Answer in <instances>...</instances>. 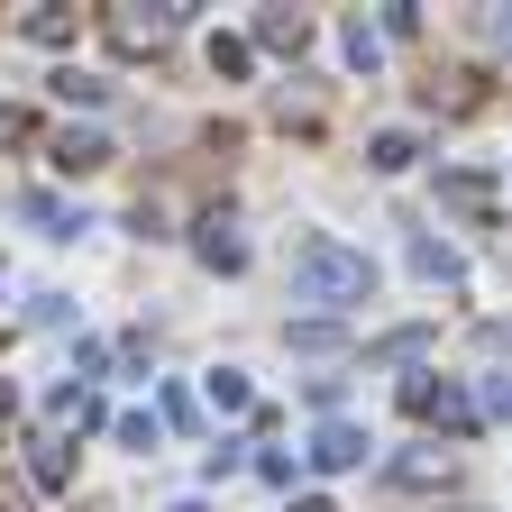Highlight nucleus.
<instances>
[{"mask_svg": "<svg viewBox=\"0 0 512 512\" xmlns=\"http://www.w3.org/2000/svg\"><path fill=\"white\" fill-rule=\"evenodd\" d=\"M293 293L320 302V311H357V302L375 293V266H366V247L311 229V238H293Z\"/></svg>", "mask_w": 512, "mask_h": 512, "instance_id": "f257e3e1", "label": "nucleus"}, {"mask_svg": "<svg viewBox=\"0 0 512 512\" xmlns=\"http://www.w3.org/2000/svg\"><path fill=\"white\" fill-rule=\"evenodd\" d=\"M403 412L439 421V430H476V403L458 394V384H439V375H403Z\"/></svg>", "mask_w": 512, "mask_h": 512, "instance_id": "f03ea898", "label": "nucleus"}, {"mask_svg": "<svg viewBox=\"0 0 512 512\" xmlns=\"http://www.w3.org/2000/svg\"><path fill=\"white\" fill-rule=\"evenodd\" d=\"M192 256H202L211 275H238V266H247V238H238V211H202V220H192Z\"/></svg>", "mask_w": 512, "mask_h": 512, "instance_id": "7ed1b4c3", "label": "nucleus"}, {"mask_svg": "<svg viewBox=\"0 0 512 512\" xmlns=\"http://www.w3.org/2000/svg\"><path fill=\"white\" fill-rule=\"evenodd\" d=\"M101 28H110V46H119V55H156V46L183 28V10H110Z\"/></svg>", "mask_w": 512, "mask_h": 512, "instance_id": "20e7f679", "label": "nucleus"}, {"mask_svg": "<svg viewBox=\"0 0 512 512\" xmlns=\"http://www.w3.org/2000/svg\"><path fill=\"white\" fill-rule=\"evenodd\" d=\"M366 458H375V439H366L357 421H320V430H311V467H320V476H348V467H366Z\"/></svg>", "mask_w": 512, "mask_h": 512, "instance_id": "39448f33", "label": "nucleus"}, {"mask_svg": "<svg viewBox=\"0 0 512 512\" xmlns=\"http://www.w3.org/2000/svg\"><path fill=\"white\" fill-rule=\"evenodd\" d=\"M46 165L55 174H101L110 165V138H101V128H55V138H46Z\"/></svg>", "mask_w": 512, "mask_h": 512, "instance_id": "423d86ee", "label": "nucleus"}, {"mask_svg": "<svg viewBox=\"0 0 512 512\" xmlns=\"http://www.w3.org/2000/svg\"><path fill=\"white\" fill-rule=\"evenodd\" d=\"M439 202H448V211H467V220H494V211H503V192H494L485 174H467V165H448V174H439Z\"/></svg>", "mask_w": 512, "mask_h": 512, "instance_id": "0eeeda50", "label": "nucleus"}, {"mask_svg": "<svg viewBox=\"0 0 512 512\" xmlns=\"http://www.w3.org/2000/svg\"><path fill=\"white\" fill-rule=\"evenodd\" d=\"M247 46H266V55H302L311 46V19L302 10H256V37Z\"/></svg>", "mask_w": 512, "mask_h": 512, "instance_id": "6e6552de", "label": "nucleus"}, {"mask_svg": "<svg viewBox=\"0 0 512 512\" xmlns=\"http://www.w3.org/2000/svg\"><path fill=\"white\" fill-rule=\"evenodd\" d=\"M46 412H55V439L64 430H101V394H92V384H55Z\"/></svg>", "mask_w": 512, "mask_h": 512, "instance_id": "1a4fd4ad", "label": "nucleus"}, {"mask_svg": "<svg viewBox=\"0 0 512 512\" xmlns=\"http://www.w3.org/2000/svg\"><path fill=\"white\" fill-rule=\"evenodd\" d=\"M412 275H421V284H467V256L439 247V238H412Z\"/></svg>", "mask_w": 512, "mask_h": 512, "instance_id": "9d476101", "label": "nucleus"}, {"mask_svg": "<svg viewBox=\"0 0 512 512\" xmlns=\"http://www.w3.org/2000/svg\"><path fill=\"white\" fill-rule=\"evenodd\" d=\"M28 476H37L46 494H64V485H74V439H37V448H28Z\"/></svg>", "mask_w": 512, "mask_h": 512, "instance_id": "9b49d317", "label": "nucleus"}, {"mask_svg": "<svg viewBox=\"0 0 512 512\" xmlns=\"http://www.w3.org/2000/svg\"><path fill=\"white\" fill-rule=\"evenodd\" d=\"M19 211H28V220H37L46 238H83V229H92V220H83L74 202H55V192H28V202H19Z\"/></svg>", "mask_w": 512, "mask_h": 512, "instance_id": "f8f14e48", "label": "nucleus"}, {"mask_svg": "<svg viewBox=\"0 0 512 512\" xmlns=\"http://www.w3.org/2000/svg\"><path fill=\"white\" fill-rule=\"evenodd\" d=\"M421 101L430 110H476L485 92H476V74H439V83H421Z\"/></svg>", "mask_w": 512, "mask_h": 512, "instance_id": "ddd939ff", "label": "nucleus"}, {"mask_svg": "<svg viewBox=\"0 0 512 512\" xmlns=\"http://www.w3.org/2000/svg\"><path fill=\"white\" fill-rule=\"evenodd\" d=\"M339 55L357 64V74H375V55H384V28H366V19H348V28H339Z\"/></svg>", "mask_w": 512, "mask_h": 512, "instance_id": "4468645a", "label": "nucleus"}, {"mask_svg": "<svg viewBox=\"0 0 512 512\" xmlns=\"http://www.w3.org/2000/svg\"><path fill=\"white\" fill-rule=\"evenodd\" d=\"M412 156H421V147H412V128H384V138L366 147V165H375V174H403Z\"/></svg>", "mask_w": 512, "mask_h": 512, "instance_id": "2eb2a0df", "label": "nucleus"}, {"mask_svg": "<svg viewBox=\"0 0 512 512\" xmlns=\"http://www.w3.org/2000/svg\"><path fill=\"white\" fill-rule=\"evenodd\" d=\"M19 28H28L37 46H74V28H83V19H74V10H28Z\"/></svg>", "mask_w": 512, "mask_h": 512, "instance_id": "dca6fc26", "label": "nucleus"}, {"mask_svg": "<svg viewBox=\"0 0 512 512\" xmlns=\"http://www.w3.org/2000/svg\"><path fill=\"white\" fill-rule=\"evenodd\" d=\"M448 476V448H412V458H394V485H439Z\"/></svg>", "mask_w": 512, "mask_h": 512, "instance_id": "f3484780", "label": "nucleus"}, {"mask_svg": "<svg viewBox=\"0 0 512 512\" xmlns=\"http://www.w3.org/2000/svg\"><path fill=\"white\" fill-rule=\"evenodd\" d=\"M430 357V330H394V339H375V366H421Z\"/></svg>", "mask_w": 512, "mask_h": 512, "instance_id": "a211bd4d", "label": "nucleus"}, {"mask_svg": "<svg viewBox=\"0 0 512 512\" xmlns=\"http://www.w3.org/2000/svg\"><path fill=\"white\" fill-rule=\"evenodd\" d=\"M55 92L74 101V110H101V101H110V83H101V74H74V64H64V74H55Z\"/></svg>", "mask_w": 512, "mask_h": 512, "instance_id": "6ab92c4d", "label": "nucleus"}, {"mask_svg": "<svg viewBox=\"0 0 512 512\" xmlns=\"http://www.w3.org/2000/svg\"><path fill=\"white\" fill-rule=\"evenodd\" d=\"M302 357H320V348H339V320H293V330H284Z\"/></svg>", "mask_w": 512, "mask_h": 512, "instance_id": "aec40b11", "label": "nucleus"}, {"mask_svg": "<svg viewBox=\"0 0 512 512\" xmlns=\"http://www.w3.org/2000/svg\"><path fill=\"white\" fill-rule=\"evenodd\" d=\"M211 403H220V412H247V375H238V366H211Z\"/></svg>", "mask_w": 512, "mask_h": 512, "instance_id": "412c9836", "label": "nucleus"}, {"mask_svg": "<svg viewBox=\"0 0 512 512\" xmlns=\"http://www.w3.org/2000/svg\"><path fill=\"white\" fill-rule=\"evenodd\" d=\"M119 448H138V458H156V421H147V412H119Z\"/></svg>", "mask_w": 512, "mask_h": 512, "instance_id": "4be33fe9", "label": "nucleus"}, {"mask_svg": "<svg viewBox=\"0 0 512 512\" xmlns=\"http://www.w3.org/2000/svg\"><path fill=\"white\" fill-rule=\"evenodd\" d=\"M247 55H256L247 37H211V74H247Z\"/></svg>", "mask_w": 512, "mask_h": 512, "instance_id": "5701e85b", "label": "nucleus"}, {"mask_svg": "<svg viewBox=\"0 0 512 512\" xmlns=\"http://www.w3.org/2000/svg\"><path fill=\"white\" fill-rule=\"evenodd\" d=\"M28 320H37V330H64V320H74V302H64V293H37Z\"/></svg>", "mask_w": 512, "mask_h": 512, "instance_id": "b1692460", "label": "nucleus"}, {"mask_svg": "<svg viewBox=\"0 0 512 512\" xmlns=\"http://www.w3.org/2000/svg\"><path fill=\"white\" fill-rule=\"evenodd\" d=\"M238 467H247V448H238V439H220L211 458H202V476H238Z\"/></svg>", "mask_w": 512, "mask_h": 512, "instance_id": "393cba45", "label": "nucleus"}, {"mask_svg": "<svg viewBox=\"0 0 512 512\" xmlns=\"http://www.w3.org/2000/svg\"><path fill=\"white\" fill-rule=\"evenodd\" d=\"M74 375H83V384H92V375H110V348H101V339H83V348H74Z\"/></svg>", "mask_w": 512, "mask_h": 512, "instance_id": "a878e982", "label": "nucleus"}, {"mask_svg": "<svg viewBox=\"0 0 512 512\" xmlns=\"http://www.w3.org/2000/svg\"><path fill=\"white\" fill-rule=\"evenodd\" d=\"M28 138H37V119L28 110H0V147H28Z\"/></svg>", "mask_w": 512, "mask_h": 512, "instance_id": "bb28decb", "label": "nucleus"}, {"mask_svg": "<svg viewBox=\"0 0 512 512\" xmlns=\"http://www.w3.org/2000/svg\"><path fill=\"white\" fill-rule=\"evenodd\" d=\"M485 412H494V421H512V375H485Z\"/></svg>", "mask_w": 512, "mask_h": 512, "instance_id": "cd10ccee", "label": "nucleus"}, {"mask_svg": "<svg viewBox=\"0 0 512 512\" xmlns=\"http://www.w3.org/2000/svg\"><path fill=\"white\" fill-rule=\"evenodd\" d=\"M494 46H512V10H494Z\"/></svg>", "mask_w": 512, "mask_h": 512, "instance_id": "c85d7f7f", "label": "nucleus"}, {"mask_svg": "<svg viewBox=\"0 0 512 512\" xmlns=\"http://www.w3.org/2000/svg\"><path fill=\"white\" fill-rule=\"evenodd\" d=\"M293 512H330V503H320V494H302V503H293Z\"/></svg>", "mask_w": 512, "mask_h": 512, "instance_id": "c756f323", "label": "nucleus"}, {"mask_svg": "<svg viewBox=\"0 0 512 512\" xmlns=\"http://www.w3.org/2000/svg\"><path fill=\"white\" fill-rule=\"evenodd\" d=\"M174 512H211V503H192V494H183V503H174Z\"/></svg>", "mask_w": 512, "mask_h": 512, "instance_id": "7c9ffc66", "label": "nucleus"}, {"mask_svg": "<svg viewBox=\"0 0 512 512\" xmlns=\"http://www.w3.org/2000/svg\"><path fill=\"white\" fill-rule=\"evenodd\" d=\"M0 421H10V384H0Z\"/></svg>", "mask_w": 512, "mask_h": 512, "instance_id": "2f4dec72", "label": "nucleus"}]
</instances>
